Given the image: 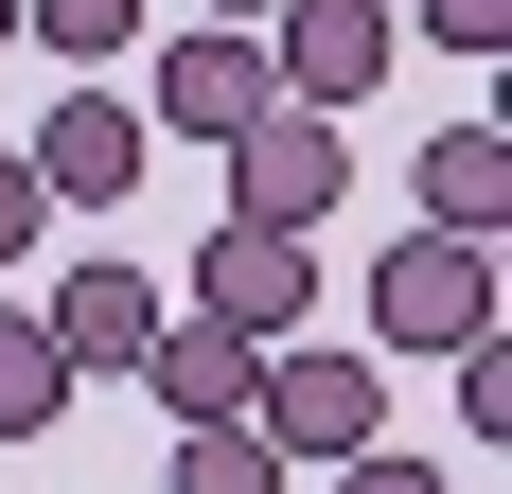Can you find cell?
<instances>
[{"label": "cell", "mask_w": 512, "mask_h": 494, "mask_svg": "<svg viewBox=\"0 0 512 494\" xmlns=\"http://www.w3.org/2000/svg\"><path fill=\"white\" fill-rule=\"evenodd\" d=\"M248 442L283 459V477H301V459L336 477V459H371V442H389V371H371V353H318V336H283V353L248 371Z\"/></svg>", "instance_id": "6da1fadb"}, {"label": "cell", "mask_w": 512, "mask_h": 494, "mask_svg": "<svg viewBox=\"0 0 512 494\" xmlns=\"http://www.w3.org/2000/svg\"><path fill=\"white\" fill-rule=\"evenodd\" d=\"M389 53H407L389 0H283V18H265V89L301 106V124H336V106L389 89Z\"/></svg>", "instance_id": "7a4b0ae2"}, {"label": "cell", "mask_w": 512, "mask_h": 494, "mask_svg": "<svg viewBox=\"0 0 512 494\" xmlns=\"http://www.w3.org/2000/svg\"><path fill=\"white\" fill-rule=\"evenodd\" d=\"M336 195H354V142H336V124H301V106H265L248 142H230V230L318 247V230H336Z\"/></svg>", "instance_id": "3957f363"}, {"label": "cell", "mask_w": 512, "mask_h": 494, "mask_svg": "<svg viewBox=\"0 0 512 494\" xmlns=\"http://www.w3.org/2000/svg\"><path fill=\"white\" fill-rule=\"evenodd\" d=\"M301 300H318V247H283V230H230V212L195 230V300H177V318H212V336L283 353V336H301Z\"/></svg>", "instance_id": "277c9868"}, {"label": "cell", "mask_w": 512, "mask_h": 494, "mask_svg": "<svg viewBox=\"0 0 512 494\" xmlns=\"http://www.w3.org/2000/svg\"><path fill=\"white\" fill-rule=\"evenodd\" d=\"M142 106H124V89H53L36 106V142H18V177H36V195L53 212H124V195H142Z\"/></svg>", "instance_id": "5b68a950"}, {"label": "cell", "mask_w": 512, "mask_h": 494, "mask_svg": "<svg viewBox=\"0 0 512 494\" xmlns=\"http://www.w3.org/2000/svg\"><path fill=\"white\" fill-rule=\"evenodd\" d=\"M371 336H389V353H460V336H495V247L407 230L389 265H371Z\"/></svg>", "instance_id": "8992f818"}, {"label": "cell", "mask_w": 512, "mask_h": 494, "mask_svg": "<svg viewBox=\"0 0 512 494\" xmlns=\"http://www.w3.org/2000/svg\"><path fill=\"white\" fill-rule=\"evenodd\" d=\"M265 106H283V89H265V36H212V18H195V36L159 53V106H142V124H159V142H212V159H230Z\"/></svg>", "instance_id": "52a82bcc"}, {"label": "cell", "mask_w": 512, "mask_h": 494, "mask_svg": "<svg viewBox=\"0 0 512 494\" xmlns=\"http://www.w3.org/2000/svg\"><path fill=\"white\" fill-rule=\"evenodd\" d=\"M36 336H53V371H71V389H89V371H142V336H159V283H142V265H53Z\"/></svg>", "instance_id": "ba28073f"}, {"label": "cell", "mask_w": 512, "mask_h": 494, "mask_svg": "<svg viewBox=\"0 0 512 494\" xmlns=\"http://www.w3.org/2000/svg\"><path fill=\"white\" fill-rule=\"evenodd\" d=\"M248 336H212V318H159L142 336V406H177V424H248Z\"/></svg>", "instance_id": "9c48e42d"}, {"label": "cell", "mask_w": 512, "mask_h": 494, "mask_svg": "<svg viewBox=\"0 0 512 494\" xmlns=\"http://www.w3.org/2000/svg\"><path fill=\"white\" fill-rule=\"evenodd\" d=\"M424 230L442 247H495L512 230V124H442V142H424Z\"/></svg>", "instance_id": "30bf717a"}, {"label": "cell", "mask_w": 512, "mask_h": 494, "mask_svg": "<svg viewBox=\"0 0 512 494\" xmlns=\"http://www.w3.org/2000/svg\"><path fill=\"white\" fill-rule=\"evenodd\" d=\"M142 18H159V0H18V36L71 53V89H106V53H142Z\"/></svg>", "instance_id": "8fae6325"}, {"label": "cell", "mask_w": 512, "mask_h": 494, "mask_svg": "<svg viewBox=\"0 0 512 494\" xmlns=\"http://www.w3.org/2000/svg\"><path fill=\"white\" fill-rule=\"evenodd\" d=\"M53 424H71V371H53V336L0 300V442H53Z\"/></svg>", "instance_id": "7c38bea8"}, {"label": "cell", "mask_w": 512, "mask_h": 494, "mask_svg": "<svg viewBox=\"0 0 512 494\" xmlns=\"http://www.w3.org/2000/svg\"><path fill=\"white\" fill-rule=\"evenodd\" d=\"M177 494H283V459L248 424H177Z\"/></svg>", "instance_id": "4fadbf2b"}, {"label": "cell", "mask_w": 512, "mask_h": 494, "mask_svg": "<svg viewBox=\"0 0 512 494\" xmlns=\"http://www.w3.org/2000/svg\"><path fill=\"white\" fill-rule=\"evenodd\" d=\"M442 389H460V442H512V336H460Z\"/></svg>", "instance_id": "5bb4252c"}, {"label": "cell", "mask_w": 512, "mask_h": 494, "mask_svg": "<svg viewBox=\"0 0 512 494\" xmlns=\"http://www.w3.org/2000/svg\"><path fill=\"white\" fill-rule=\"evenodd\" d=\"M36 247H53V195L18 177V142H0V265H36Z\"/></svg>", "instance_id": "9a60e30c"}, {"label": "cell", "mask_w": 512, "mask_h": 494, "mask_svg": "<svg viewBox=\"0 0 512 494\" xmlns=\"http://www.w3.org/2000/svg\"><path fill=\"white\" fill-rule=\"evenodd\" d=\"M424 36L442 53H512V0H424Z\"/></svg>", "instance_id": "2e32d148"}, {"label": "cell", "mask_w": 512, "mask_h": 494, "mask_svg": "<svg viewBox=\"0 0 512 494\" xmlns=\"http://www.w3.org/2000/svg\"><path fill=\"white\" fill-rule=\"evenodd\" d=\"M336 494H442V459H389V442H371V459H336Z\"/></svg>", "instance_id": "e0dca14e"}, {"label": "cell", "mask_w": 512, "mask_h": 494, "mask_svg": "<svg viewBox=\"0 0 512 494\" xmlns=\"http://www.w3.org/2000/svg\"><path fill=\"white\" fill-rule=\"evenodd\" d=\"M195 18H212V36H265V18H283V0H195Z\"/></svg>", "instance_id": "ac0fdd59"}, {"label": "cell", "mask_w": 512, "mask_h": 494, "mask_svg": "<svg viewBox=\"0 0 512 494\" xmlns=\"http://www.w3.org/2000/svg\"><path fill=\"white\" fill-rule=\"evenodd\" d=\"M0 53H18V0H0Z\"/></svg>", "instance_id": "d6986e66"}]
</instances>
